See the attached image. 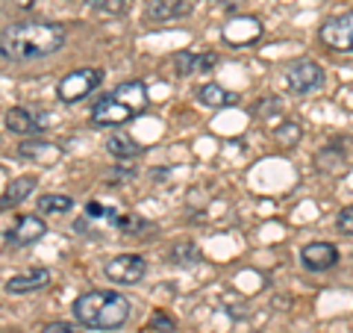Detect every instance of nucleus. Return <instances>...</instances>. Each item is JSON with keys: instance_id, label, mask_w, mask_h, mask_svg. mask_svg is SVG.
Masks as SVG:
<instances>
[{"instance_id": "1", "label": "nucleus", "mask_w": 353, "mask_h": 333, "mask_svg": "<svg viewBox=\"0 0 353 333\" xmlns=\"http://www.w3.org/2000/svg\"><path fill=\"white\" fill-rule=\"evenodd\" d=\"M65 44V27L53 21H21L3 30L0 57L9 62H32L57 53Z\"/></svg>"}, {"instance_id": "2", "label": "nucleus", "mask_w": 353, "mask_h": 333, "mask_svg": "<svg viewBox=\"0 0 353 333\" xmlns=\"http://www.w3.org/2000/svg\"><path fill=\"white\" fill-rule=\"evenodd\" d=\"M130 298L112 289H92L83 292L74 301V316L83 327H94V330H118L127 325L130 318Z\"/></svg>"}, {"instance_id": "3", "label": "nucleus", "mask_w": 353, "mask_h": 333, "mask_svg": "<svg viewBox=\"0 0 353 333\" xmlns=\"http://www.w3.org/2000/svg\"><path fill=\"white\" fill-rule=\"evenodd\" d=\"M101 80H103V74L97 71V68H80V71H71V74H65L62 80H59L57 95H59V101L74 104V101H80V97L92 95L94 88L101 86Z\"/></svg>"}, {"instance_id": "4", "label": "nucleus", "mask_w": 353, "mask_h": 333, "mask_svg": "<svg viewBox=\"0 0 353 333\" xmlns=\"http://www.w3.org/2000/svg\"><path fill=\"white\" fill-rule=\"evenodd\" d=\"M321 39L330 50H341V53H353V9L339 18H330L318 30Z\"/></svg>"}, {"instance_id": "5", "label": "nucleus", "mask_w": 353, "mask_h": 333, "mask_svg": "<svg viewBox=\"0 0 353 333\" xmlns=\"http://www.w3.org/2000/svg\"><path fill=\"white\" fill-rule=\"evenodd\" d=\"M145 272H148V263L139 254H118V257L106 263V277L112 283H139Z\"/></svg>"}, {"instance_id": "6", "label": "nucleus", "mask_w": 353, "mask_h": 333, "mask_svg": "<svg viewBox=\"0 0 353 333\" xmlns=\"http://www.w3.org/2000/svg\"><path fill=\"white\" fill-rule=\"evenodd\" d=\"M289 86L297 95H309V92H315V88H321L324 86L321 65L312 62V59H297L289 68Z\"/></svg>"}, {"instance_id": "7", "label": "nucleus", "mask_w": 353, "mask_h": 333, "mask_svg": "<svg viewBox=\"0 0 353 333\" xmlns=\"http://www.w3.org/2000/svg\"><path fill=\"white\" fill-rule=\"evenodd\" d=\"M132 115H136V109H130L127 104H121L115 95L103 97V101L94 106V113H92L97 127H118V124H124V121H130Z\"/></svg>"}, {"instance_id": "8", "label": "nucleus", "mask_w": 353, "mask_h": 333, "mask_svg": "<svg viewBox=\"0 0 353 333\" xmlns=\"http://www.w3.org/2000/svg\"><path fill=\"white\" fill-rule=\"evenodd\" d=\"M301 260H303L306 269L327 272V269H333V265L339 263V248L330 245V242H312V245H306L301 251Z\"/></svg>"}, {"instance_id": "9", "label": "nucleus", "mask_w": 353, "mask_h": 333, "mask_svg": "<svg viewBox=\"0 0 353 333\" xmlns=\"http://www.w3.org/2000/svg\"><path fill=\"white\" fill-rule=\"evenodd\" d=\"M218 65L215 53H192V50H180L174 57V68L180 77H189V74H206L209 68Z\"/></svg>"}, {"instance_id": "10", "label": "nucleus", "mask_w": 353, "mask_h": 333, "mask_svg": "<svg viewBox=\"0 0 353 333\" xmlns=\"http://www.w3.org/2000/svg\"><path fill=\"white\" fill-rule=\"evenodd\" d=\"M259 36H262V24L256 18H248V15L233 18L224 27V41H230V44H248V41H256Z\"/></svg>"}, {"instance_id": "11", "label": "nucleus", "mask_w": 353, "mask_h": 333, "mask_svg": "<svg viewBox=\"0 0 353 333\" xmlns=\"http://www.w3.org/2000/svg\"><path fill=\"white\" fill-rule=\"evenodd\" d=\"M44 233H48V225H44L39 216H21L18 225L9 230V242H12V245H32Z\"/></svg>"}, {"instance_id": "12", "label": "nucleus", "mask_w": 353, "mask_h": 333, "mask_svg": "<svg viewBox=\"0 0 353 333\" xmlns=\"http://www.w3.org/2000/svg\"><path fill=\"white\" fill-rule=\"evenodd\" d=\"M50 283V272L48 269H36L30 274H15L6 280V292L12 295H27V292H36V289H44Z\"/></svg>"}, {"instance_id": "13", "label": "nucleus", "mask_w": 353, "mask_h": 333, "mask_svg": "<svg viewBox=\"0 0 353 333\" xmlns=\"http://www.w3.org/2000/svg\"><path fill=\"white\" fill-rule=\"evenodd\" d=\"M32 192H36V177H30V174H24V177H15V180L6 186L3 198H0V207L9 209V207L24 204Z\"/></svg>"}, {"instance_id": "14", "label": "nucleus", "mask_w": 353, "mask_h": 333, "mask_svg": "<svg viewBox=\"0 0 353 333\" xmlns=\"http://www.w3.org/2000/svg\"><path fill=\"white\" fill-rule=\"evenodd\" d=\"M189 15V3L185 0H150L148 6V18L153 21H174Z\"/></svg>"}, {"instance_id": "15", "label": "nucleus", "mask_w": 353, "mask_h": 333, "mask_svg": "<svg viewBox=\"0 0 353 333\" xmlns=\"http://www.w3.org/2000/svg\"><path fill=\"white\" fill-rule=\"evenodd\" d=\"M197 101H201L203 106H233V104H239V97L233 92H227L224 86L206 83V86L197 88Z\"/></svg>"}, {"instance_id": "16", "label": "nucleus", "mask_w": 353, "mask_h": 333, "mask_svg": "<svg viewBox=\"0 0 353 333\" xmlns=\"http://www.w3.org/2000/svg\"><path fill=\"white\" fill-rule=\"evenodd\" d=\"M115 97L121 104H127L130 109H139L148 104V88H145V83L141 80H130V83H121L118 88H115Z\"/></svg>"}, {"instance_id": "17", "label": "nucleus", "mask_w": 353, "mask_h": 333, "mask_svg": "<svg viewBox=\"0 0 353 333\" xmlns=\"http://www.w3.org/2000/svg\"><path fill=\"white\" fill-rule=\"evenodd\" d=\"M106 148L118 160H130V157H139V153H141V145L136 139H130L127 133H112V136L106 139Z\"/></svg>"}, {"instance_id": "18", "label": "nucleus", "mask_w": 353, "mask_h": 333, "mask_svg": "<svg viewBox=\"0 0 353 333\" xmlns=\"http://www.w3.org/2000/svg\"><path fill=\"white\" fill-rule=\"evenodd\" d=\"M6 127H9V133L27 136V133L36 130V118H32V115L27 113V109L15 106V109H9V113H6Z\"/></svg>"}, {"instance_id": "19", "label": "nucleus", "mask_w": 353, "mask_h": 333, "mask_svg": "<svg viewBox=\"0 0 353 333\" xmlns=\"http://www.w3.org/2000/svg\"><path fill=\"white\" fill-rule=\"evenodd\" d=\"M301 136H303V130L297 121H283V124L274 130V139H277V145H283V148H294L297 142H301Z\"/></svg>"}, {"instance_id": "20", "label": "nucleus", "mask_w": 353, "mask_h": 333, "mask_svg": "<svg viewBox=\"0 0 353 333\" xmlns=\"http://www.w3.org/2000/svg\"><path fill=\"white\" fill-rule=\"evenodd\" d=\"M74 207V201L68 195H41L39 198V213L50 216V213H68Z\"/></svg>"}, {"instance_id": "21", "label": "nucleus", "mask_w": 353, "mask_h": 333, "mask_svg": "<svg viewBox=\"0 0 353 333\" xmlns=\"http://www.w3.org/2000/svg\"><path fill=\"white\" fill-rule=\"evenodd\" d=\"M115 221H118L121 230L130 233V236H141V233H150V230H153L150 221H145L141 216H118Z\"/></svg>"}, {"instance_id": "22", "label": "nucleus", "mask_w": 353, "mask_h": 333, "mask_svg": "<svg viewBox=\"0 0 353 333\" xmlns=\"http://www.w3.org/2000/svg\"><path fill=\"white\" fill-rule=\"evenodd\" d=\"M171 260H176L180 265H194V263H201V251H197L192 242H180V245L171 251Z\"/></svg>"}, {"instance_id": "23", "label": "nucleus", "mask_w": 353, "mask_h": 333, "mask_svg": "<svg viewBox=\"0 0 353 333\" xmlns=\"http://www.w3.org/2000/svg\"><path fill=\"white\" fill-rule=\"evenodd\" d=\"M85 3L101 15H124L127 9V0H85Z\"/></svg>"}, {"instance_id": "24", "label": "nucleus", "mask_w": 353, "mask_h": 333, "mask_svg": "<svg viewBox=\"0 0 353 333\" xmlns=\"http://www.w3.org/2000/svg\"><path fill=\"white\" fill-rule=\"evenodd\" d=\"M150 327H153V333H174V330H176V321L168 318L165 313H153Z\"/></svg>"}, {"instance_id": "25", "label": "nucleus", "mask_w": 353, "mask_h": 333, "mask_svg": "<svg viewBox=\"0 0 353 333\" xmlns=\"http://www.w3.org/2000/svg\"><path fill=\"white\" fill-rule=\"evenodd\" d=\"M339 230L345 233V236H353V207H347V209H341L339 213Z\"/></svg>"}, {"instance_id": "26", "label": "nucleus", "mask_w": 353, "mask_h": 333, "mask_svg": "<svg viewBox=\"0 0 353 333\" xmlns=\"http://www.w3.org/2000/svg\"><path fill=\"white\" fill-rule=\"evenodd\" d=\"M41 333H80V327L68 325V321H50V325H44Z\"/></svg>"}, {"instance_id": "27", "label": "nucleus", "mask_w": 353, "mask_h": 333, "mask_svg": "<svg viewBox=\"0 0 353 333\" xmlns=\"http://www.w3.org/2000/svg\"><path fill=\"white\" fill-rule=\"evenodd\" d=\"M18 6H21V9H30V6H32V0H21Z\"/></svg>"}]
</instances>
